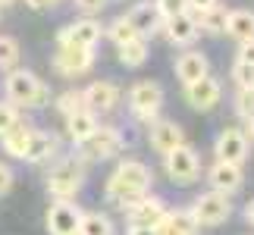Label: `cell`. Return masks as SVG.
I'll return each instance as SVG.
<instances>
[{"instance_id":"obj_1","label":"cell","mask_w":254,"mask_h":235,"mask_svg":"<svg viewBox=\"0 0 254 235\" xmlns=\"http://www.w3.org/2000/svg\"><path fill=\"white\" fill-rule=\"evenodd\" d=\"M151 188V170L138 160H126L113 170V176L107 179V198L116 207L132 210L135 204L144 198V191Z\"/></svg>"},{"instance_id":"obj_2","label":"cell","mask_w":254,"mask_h":235,"mask_svg":"<svg viewBox=\"0 0 254 235\" xmlns=\"http://www.w3.org/2000/svg\"><path fill=\"white\" fill-rule=\"evenodd\" d=\"M3 88H6L9 104H16V107H44L47 101H51L47 85L35 72H28V69H13L6 75Z\"/></svg>"},{"instance_id":"obj_3","label":"cell","mask_w":254,"mask_h":235,"mask_svg":"<svg viewBox=\"0 0 254 235\" xmlns=\"http://www.w3.org/2000/svg\"><path fill=\"white\" fill-rule=\"evenodd\" d=\"M82 182H85L82 163H75V160H60V163L51 170V176H47V191H51L57 201H72V194H79Z\"/></svg>"},{"instance_id":"obj_4","label":"cell","mask_w":254,"mask_h":235,"mask_svg":"<svg viewBox=\"0 0 254 235\" xmlns=\"http://www.w3.org/2000/svg\"><path fill=\"white\" fill-rule=\"evenodd\" d=\"M160 107H163V88L157 82H135L129 88V110H132L135 119L154 122Z\"/></svg>"},{"instance_id":"obj_5","label":"cell","mask_w":254,"mask_h":235,"mask_svg":"<svg viewBox=\"0 0 254 235\" xmlns=\"http://www.w3.org/2000/svg\"><path fill=\"white\" fill-rule=\"evenodd\" d=\"M191 217L198 220V226H223L229 217H232V204H229V194H220V191H207L201 194L198 201L191 204Z\"/></svg>"},{"instance_id":"obj_6","label":"cell","mask_w":254,"mask_h":235,"mask_svg":"<svg viewBox=\"0 0 254 235\" xmlns=\"http://www.w3.org/2000/svg\"><path fill=\"white\" fill-rule=\"evenodd\" d=\"M167 176L176 185H191L198 179L201 176V160H198V154H194V148L179 144L176 151H170L167 154Z\"/></svg>"},{"instance_id":"obj_7","label":"cell","mask_w":254,"mask_h":235,"mask_svg":"<svg viewBox=\"0 0 254 235\" xmlns=\"http://www.w3.org/2000/svg\"><path fill=\"white\" fill-rule=\"evenodd\" d=\"M54 66L60 69V75H85L94 66V47L60 44L54 54Z\"/></svg>"},{"instance_id":"obj_8","label":"cell","mask_w":254,"mask_h":235,"mask_svg":"<svg viewBox=\"0 0 254 235\" xmlns=\"http://www.w3.org/2000/svg\"><path fill=\"white\" fill-rule=\"evenodd\" d=\"M79 148H82V157H85V160H107V157L120 154V148H123V135H120V129L97 125L94 135H91L88 141H82Z\"/></svg>"},{"instance_id":"obj_9","label":"cell","mask_w":254,"mask_h":235,"mask_svg":"<svg viewBox=\"0 0 254 235\" xmlns=\"http://www.w3.org/2000/svg\"><path fill=\"white\" fill-rule=\"evenodd\" d=\"M82 210L72 201H54L47 210V232L51 235H79Z\"/></svg>"},{"instance_id":"obj_10","label":"cell","mask_w":254,"mask_h":235,"mask_svg":"<svg viewBox=\"0 0 254 235\" xmlns=\"http://www.w3.org/2000/svg\"><path fill=\"white\" fill-rule=\"evenodd\" d=\"M213 154H217L220 163H239L248 157V138L242 129H223L213 141Z\"/></svg>"},{"instance_id":"obj_11","label":"cell","mask_w":254,"mask_h":235,"mask_svg":"<svg viewBox=\"0 0 254 235\" xmlns=\"http://www.w3.org/2000/svg\"><path fill=\"white\" fill-rule=\"evenodd\" d=\"M85 97V110L88 113H110L116 104H120V88H116L113 82H107V78H101V82H91L82 91Z\"/></svg>"},{"instance_id":"obj_12","label":"cell","mask_w":254,"mask_h":235,"mask_svg":"<svg viewBox=\"0 0 254 235\" xmlns=\"http://www.w3.org/2000/svg\"><path fill=\"white\" fill-rule=\"evenodd\" d=\"M220 97H223V85L213 75H204L201 82L185 85V101H189V107H194V110H210V107L220 104Z\"/></svg>"},{"instance_id":"obj_13","label":"cell","mask_w":254,"mask_h":235,"mask_svg":"<svg viewBox=\"0 0 254 235\" xmlns=\"http://www.w3.org/2000/svg\"><path fill=\"white\" fill-rule=\"evenodd\" d=\"M104 28L101 22H94V19H79V22L66 25L60 35H57V44H79V47H94L101 41Z\"/></svg>"},{"instance_id":"obj_14","label":"cell","mask_w":254,"mask_h":235,"mask_svg":"<svg viewBox=\"0 0 254 235\" xmlns=\"http://www.w3.org/2000/svg\"><path fill=\"white\" fill-rule=\"evenodd\" d=\"M179 144H185V132L182 125H176L170 119H154L151 122V148L160 151L163 157H167L170 151H176Z\"/></svg>"},{"instance_id":"obj_15","label":"cell","mask_w":254,"mask_h":235,"mask_svg":"<svg viewBox=\"0 0 254 235\" xmlns=\"http://www.w3.org/2000/svg\"><path fill=\"white\" fill-rule=\"evenodd\" d=\"M163 28H167V38L176 47L194 44V38H198V32H201L198 19H194L191 13H179V16H173V19H163Z\"/></svg>"},{"instance_id":"obj_16","label":"cell","mask_w":254,"mask_h":235,"mask_svg":"<svg viewBox=\"0 0 254 235\" xmlns=\"http://www.w3.org/2000/svg\"><path fill=\"white\" fill-rule=\"evenodd\" d=\"M207 179H210V188H213V191L232 194V191L242 188V166H239V163H220V160H217V163L210 166Z\"/></svg>"},{"instance_id":"obj_17","label":"cell","mask_w":254,"mask_h":235,"mask_svg":"<svg viewBox=\"0 0 254 235\" xmlns=\"http://www.w3.org/2000/svg\"><path fill=\"white\" fill-rule=\"evenodd\" d=\"M176 75H179L182 85H191V82H201L207 72V57L201 51H185L179 60H176Z\"/></svg>"},{"instance_id":"obj_18","label":"cell","mask_w":254,"mask_h":235,"mask_svg":"<svg viewBox=\"0 0 254 235\" xmlns=\"http://www.w3.org/2000/svg\"><path fill=\"white\" fill-rule=\"evenodd\" d=\"M126 19L132 22V28H135V32H138L141 38L154 35V32L160 28V22H163L160 13H157V6L148 3V0H144V3H135V6L129 9V13H126Z\"/></svg>"},{"instance_id":"obj_19","label":"cell","mask_w":254,"mask_h":235,"mask_svg":"<svg viewBox=\"0 0 254 235\" xmlns=\"http://www.w3.org/2000/svg\"><path fill=\"white\" fill-rule=\"evenodd\" d=\"M198 220L189 210H167V217L157 223V235H198Z\"/></svg>"},{"instance_id":"obj_20","label":"cell","mask_w":254,"mask_h":235,"mask_svg":"<svg viewBox=\"0 0 254 235\" xmlns=\"http://www.w3.org/2000/svg\"><path fill=\"white\" fill-rule=\"evenodd\" d=\"M129 213H132L135 226H154V229H157V223L167 217V204H163L160 198H148V194H144Z\"/></svg>"},{"instance_id":"obj_21","label":"cell","mask_w":254,"mask_h":235,"mask_svg":"<svg viewBox=\"0 0 254 235\" xmlns=\"http://www.w3.org/2000/svg\"><path fill=\"white\" fill-rule=\"evenodd\" d=\"M57 151V138L51 132H41V129H32V138H28V151L22 160L28 163H44V160H51V154Z\"/></svg>"},{"instance_id":"obj_22","label":"cell","mask_w":254,"mask_h":235,"mask_svg":"<svg viewBox=\"0 0 254 235\" xmlns=\"http://www.w3.org/2000/svg\"><path fill=\"white\" fill-rule=\"evenodd\" d=\"M226 35L236 38V41H251V38H254V13H251V9H229Z\"/></svg>"},{"instance_id":"obj_23","label":"cell","mask_w":254,"mask_h":235,"mask_svg":"<svg viewBox=\"0 0 254 235\" xmlns=\"http://www.w3.org/2000/svg\"><path fill=\"white\" fill-rule=\"evenodd\" d=\"M94 129H97V119H94V113H88V110H79V113L66 116V132H69V138L75 144L88 141L94 135Z\"/></svg>"},{"instance_id":"obj_24","label":"cell","mask_w":254,"mask_h":235,"mask_svg":"<svg viewBox=\"0 0 254 235\" xmlns=\"http://www.w3.org/2000/svg\"><path fill=\"white\" fill-rule=\"evenodd\" d=\"M28 138H32V129L19 122L16 129H9V132H6L0 141H3V151H6L9 157H19V160H22L25 151H28Z\"/></svg>"},{"instance_id":"obj_25","label":"cell","mask_w":254,"mask_h":235,"mask_svg":"<svg viewBox=\"0 0 254 235\" xmlns=\"http://www.w3.org/2000/svg\"><path fill=\"white\" fill-rule=\"evenodd\" d=\"M116 57H120L123 66H129V69H138V66L148 60V44H144V38H135V41L116 47Z\"/></svg>"},{"instance_id":"obj_26","label":"cell","mask_w":254,"mask_h":235,"mask_svg":"<svg viewBox=\"0 0 254 235\" xmlns=\"http://www.w3.org/2000/svg\"><path fill=\"white\" fill-rule=\"evenodd\" d=\"M79 235H113V220L104 213H82Z\"/></svg>"},{"instance_id":"obj_27","label":"cell","mask_w":254,"mask_h":235,"mask_svg":"<svg viewBox=\"0 0 254 235\" xmlns=\"http://www.w3.org/2000/svg\"><path fill=\"white\" fill-rule=\"evenodd\" d=\"M226 16H229V13L217 3L213 9H207V13L201 16V28H204L207 35H223V32H226Z\"/></svg>"},{"instance_id":"obj_28","label":"cell","mask_w":254,"mask_h":235,"mask_svg":"<svg viewBox=\"0 0 254 235\" xmlns=\"http://www.w3.org/2000/svg\"><path fill=\"white\" fill-rule=\"evenodd\" d=\"M110 38H113V44L120 47V44H129V41H135V38H141V35L132 28L129 19L120 16V19H113V25H110Z\"/></svg>"},{"instance_id":"obj_29","label":"cell","mask_w":254,"mask_h":235,"mask_svg":"<svg viewBox=\"0 0 254 235\" xmlns=\"http://www.w3.org/2000/svg\"><path fill=\"white\" fill-rule=\"evenodd\" d=\"M16 63H19V44H16V38L0 35V69H13Z\"/></svg>"},{"instance_id":"obj_30","label":"cell","mask_w":254,"mask_h":235,"mask_svg":"<svg viewBox=\"0 0 254 235\" xmlns=\"http://www.w3.org/2000/svg\"><path fill=\"white\" fill-rule=\"evenodd\" d=\"M57 110H60L63 116H72V113L85 110V97H82V91H63L60 101H57Z\"/></svg>"},{"instance_id":"obj_31","label":"cell","mask_w":254,"mask_h":235,"mask_svg":"<svg viewBox=\"0 0 254 235\" xmlns=\"http://www.w3.org/2000/svg\"><path fill=\"white\" fill-rule=\"evenodd\" d=\"M236 113L242 119H251L254 116V88H239L236 94Z\"/></svg>"},{"instance_id":"obj_32","label":"cell","mask_w":254,"mask_h":235,"mask_svg":"<svg viewBox=\"0 0 254 235\" xmlns=\"http://www.w3.org/2000/svg\"><path fill=\"white\" fill-rule=\"evenodd\" d=\"M154 6H157L160 19H173L179 13H189V0H154Z\"/></svg>"},{"instance_id":"obj_33","label":"cell","mask_w":254,"mask_h":235,"mask_svg":"<svg viewBox=\"0 0 254 235\" xmlns=\"http://www.w3.org/2000/svg\"><path fill=\"white\" fill-rule=\"evenodd\" d=\"M19 122H22V119H19L16 104H0V138H3L9 129H16Z\"/></svg>"},{"instance_id":"obj_34","label":"cell","mask_w":254,"mask_h":235,"mask_svg":"<svg viewBox=\"0 0 254 235\" xmlns=\"http://www.w3.org/2000/svg\"><path fill=\"white\" fill-rule=\"evenodd\" d=\"M232 78H236L239 88H254V66L248 63H239L236 60V69H232Z\"/></svg>"},{"instance_id":"obj_35","label":"cell","mask_w":254,"mask_h":235,"mask_svg":"<svg viewBox=\"0 0 254 235\" xmlns=\"http://www.w3.org/2000/svg\"><path fill=\"white\" fill-rule=\"evenodd\" d=\"M13 182H16V176H13V170H9L6 163H0V198L13 188Z\"/></svg>"},{"instance_id":"obj_36","label":"cell","mask_w":254,"mask_h":235,"mask_svg":"<svg viewBox=\"0 0 254 235\" xmlns=\"http://www.w3.org/2000/svg\"><path fill=\"white\" fill-rule=\"evenodd\" d=\"M239 63L254 66V38H251V41H242V44H239Z\"/></svg>"},{"instance_id":"obj_37","label":"cell","mask_w":254,"mask_h":235,"mask_svg":"<svg viewBox=\"0 0 254 235\" xmlns=\"http://www.w3.org/2000/svg\"><path fill=\"white\" fill-rule=\"evenodd\" d=\"M75 6H79L82 13H101L107 6V0H75Z\"/></svg>"},{"instance_id":"obj_38","label":"cell","mask_w":254,"mask_h":235,"mask_svg":"<svg viewBox=\"0 0 254 235\" xmlns=\"http://www.w3.org/2000/svg\"><path fill=\"white\" fill-rule=\"evenodd\" d=\"M217 3H220V0H189V9H191V13H198V16H204L207 9H213Z\"/></svg>"},{"instance_id":"obj_39","label":"cell","mask_w":254,"mask_h":235,"mask_svg":"<svg viewBox=\"0 0 254 235\" xmlns=\"http://www.w3.org/2000/svg\"><path fill=\"white\" fill-rule=\"evenodd\" d=\"M129 235H157V229H154V226H135V223H132Z\"/></svg>"},{"instance_id":"obj_40","label":"cell","mask_w":254,"mask_h":235,"mask_svg":"<svg viewBox=\"0 0 254 235\" xmlns=\"http://www.w3.org/2000/svg\"><path fill=\"white\" fill-rule=\"evenodd\" d=\"M54 0H25V6H32V9H47Z\"/></svg>"},{"instance_id":"obj_41","label":"cell","mask_w":254,"mask_h":235,"mask_svg":"<svg viewBox=\"0 0 254 235\" xmlns=\"http://www.w3.org/2000/svg\"><path fill=\"white\" fill-rule=\"evenodd\" d=\"M245 220L254 226V201H248V204H245Z\"/></svg>"},{"instance_id":"obj_42","label":"cell","mask_w":254,"mask_h":235,"mask_svg":"<svg viewBox=\"0 0 254 235\" xmlns=\"http://www.w3.org/2000/svg\"><path fill=\"white\" fill-rule=\"evenodd\" d=\"M245 122H248V132H245V138H248V141H254V116H251V119H245Z\"/></svg>"},{"instance_id":"obj_43","label":"cell","mask_w":254,"mask_h":235,"mask_svg":"<svg viewBox=\"0 0 254 235\" xmlns=\"http://www.w3.org/2000/svg\"><path fill=\"white\" fill-rule=\"evenodd\" d=\"M6 3H13V0H0V6H6Z\"/></svg>"}]
</instances>
